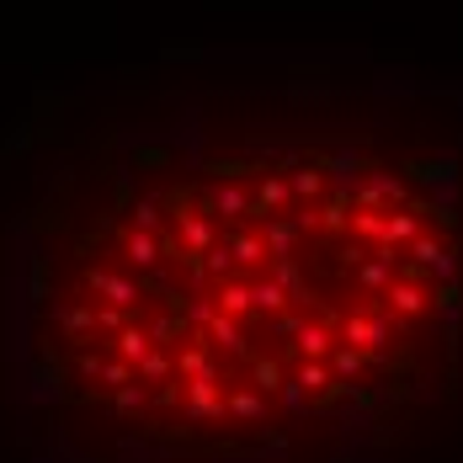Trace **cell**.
I'll use <instances>...</instances> for the list:
<instances>
[{"label":"cell","mask_w":463,"mask_h":463,"mask_svg":"<svg viewBox=\"0 0 463 463\" xmlns=\"http://www.w3.org/2000/svg\"><path fill=\"white\" fill-rule=\"evenodd\" d=\"M134 230H160V203H155V197H144L139 208H134Z\"/></svg>","instance_id":"35"},{"label":"cell","mask_w":463,"mask_h":463,"mask_svg":"<svg viewBox=\"0 0 463 463\" xmlns=\"http://www.w3.org/2000/svg\"><path fill=\"white\" fill-rule=\"evenodd\" d=\"M278 400H282V405H288V411H293V416H298V411L309 405V394H304V389H298L293 378H282V383H278Z\"/></svg>","instance_id":"36"},{"label":"cell","mask_w":463,"mask_h":463,"mask_svg":"<svg viewBox=\"0 0 463 463\" xmlns=\"http://www.w3.org/2000/svg\"><path fill=\"white\" fill-rule=\"evenodd\" d=\"M298 330V315H278V335H293Z\"/></svg>","instance_id":"39"},{"label":"cell","mask_w":463,"mask_h":463,"mask_svg":"<svg viewBox=\"0 0 463 463\" xmlns=\"http://www.w3.org/2000/svg\"><path fill=\"white\" fill-rule=\"evenodd\" d=\"M383 309H389L394 320H416V315L431 309V293H426L420 282H411V278H394L389 288H383Z\"/></svg>","instance_id":"5"},{"label":"cell","mask_w":463,"mask_h":463,"mask_svg":"<svg viewBox=\"0 0 463 463\" xmlns=\"http://www.w3.org/2000/svg\"><path fill=\"white\" fill-rule=\"evenodd\" d=\"M224 416H234V420H261V416H267V394L240 389V394H230V400H224Z\"/></svg>","instance_id":"25"},{"label":"cell","mask_w":463,"mask_h":463,"mask_svg":"<svg viewBox=\"0 0 463 463\" xmlns=\"http://www.w3.org/2000/svg\"><path fill=\"white\" fill-rule=\"evenodd\" d=\"M75 368H80V378H96V373H101V357H96V352H80Z\"/></svg>","instance_id":"38"},{"label":"cell","mask_w":463,"mask_h":463,"mask_svg":"<svg viewBox=\"0 0 463 463\" xmlns=\"http://www.w3.org/2000/svg\"><path fill=\"white\" fill-rule=\"evenodd\" d=\"M325 368H330L335 383H357V373L368 368V357H363L357 346H346V341H341V346H330V352H325Z\"/></svg>","instance_id":"16"},{"label":"cell","mask_w":463,"mask_h":463,"mask_svg":"<svg viewBox=\"0 0 463 463\" xmlns=\"http://www.w3.org/2000/svg\"><path fill=\"white\" fill-rule=\"evenodd\" d=\"M149 352H155V341H149V330H144V325H123V330H118V357H123V363H139V357H149Z\"/></svg>","instance_id":"22"},{"label":"cell","mask_w":463,"mask_h":463,"mask_svg":"<svg viewBox=\"0 0 463 463\" xmlns=\"http://www.w3.org/2000/svg\"><path fill=\"white\" fill-rule=\"evenodd\" d=\"M213 304H219V315H234V320H245V315H250V282L224 278L219 288H213Z\"/></svg>","instance_id":"19"},{"label":"cell","mask_w":463,"mask_h":463,"mask_svg":"<svg viewBox=\"0 0 463 463\" xmlns=\"http://www.w3.org/2000/svg\"><path fill=\"white\" fill-rule=\"evenodd\" d=\"M394 330H400V320L389 309H368V315H346L341 320V341L357 346L363 357H383V346L394 341Z\"/></svg>","instance_id":"1"},{"label":"cell","mask_w":463,"mask_h":463,"mask_svg":"<svg viewBox=\"0 0 463 463\" xmlns=\"http://www.w3.org/2000/svg\"><path fill=\"white\" fill-rule=\"evenodd\" d=\"M330 325L325 320H298V330H293V346H298V357H309V363H325V352H330Z\"/></svg>","instance_id":"14"},{"label":"cell","mask_w":463,"mask_h":463,"mask_svg":"<svg viewBox=\"0 0 463 463\" xmlns=\"http://www.w3.org/2000/svg\"><path fill=\"white\" fill-rule=\"evenodd\" d=\"M64 330H70V335H86V330H96V309H86V304L64 309Z\"/></svg>","instance_id":"33"},{"label":"cell","mask_w":463,"mask_h":463,"mask_svg":"<svg viewBox=\"0 0 463 463\" xmlns=\"http://www.w3.org/2000/svg\"><path fill=\"white\" fill-rule=\"evenodd\" d=\"M144 330H149V341H155V346H176V341L186 335V320H182V309H171V315H155Z\"/></svg>","instance_id":"26"},{"label":"cell","mask_w":463,"mask_h":463,"mask_svg":"<svg viewBox=\"0 0 463 463\" xmlns=\"http://www.w3.org/2000/svg\"><path fill=\"white\" fill-rule=\"evenodd\" d=\"M101 383H112V389H123V383H134V363H123V357H112V363H101L96 373Z\"/></svg>","instance_id":"31"},{"label":"cell","mask_w":463,"mask_h":463,"mask_svg":"<svg viewBox=\"0 0 463 463\" xmlns=\"http://www.w3.org/2000/svg\"><path fill=\"white\" fill-rule=\"evenodd\" d=\"M182 411H186V420H224V383H219V373L186 378Z\"/></svg>","instance_id":"4"},{"label":"cell","mask_w":463,"mask_h":463,"mask_svg":"<svg viewBox=\"0 0 463 463\" xmlns=\"http://www.w3.org/2000/svg\"><path fill=\"white\" fill-rule=\"evenodd\" d=\"M144 405H149V389H144L139 378L118 389V411H144Z\"/></svg>","instance_id":"34"},{"label":"cell","mask_w":463,"mask_h":463,"mask_svg":"<svg viewBox=\"0 0 463 463\" xmlns=\"http://www.w3.org/2000/svg\"><path fill=\"white\" fill-rule=\"evenodd\" d=\"M171 373H176V368H171V352H165V346H155L149 357L134 363V378H139V383H165Z\"/></svg>","instance_id":"27"},{"label":"cell","mask_w":463,"mask_h":463,"mask_svg":"<svg viewBox=\"0 0 463 463\" xmlns=\"http://www.w3.org/2000/svg\"><path fill=\"white\" fill-rule=\"evenodd\" d=\"M86 288L101 293L112 309H134V304H139V282L123 278V272H86Z\"/></svg>","instance_id":"9"},{"label":"cell","mask_w":463,"mask_h":463,"mask_svg":"<svg viewBox=\"0 0 463 463\" xmlns=\"http://www.w3.org/2000/svg\"><path fill=\"white\" fill-rule=\"evenodd\" d=\"M363 171H368V160H363L357 149H335V155L325 160V176H330L335 186H346V192H352V182H357Z\"/></svg>","instance_id":"20"},{"label":"cell","mask_w":463,"mask_h":463,"mask_svg":"<svg viewBox=\"0 0 463 463\" xmlns=\"http://www.w3.org/2000/svg\"><path fill=\"white\" fill-rule=\"evenodd\" d=\"M171 368H176V378H203V373H219V368H213V346L203 341V330L192 335V346H176V352H171Z\"/></svg>","instance_id":"10"},{"label":"cell","mask_w":463,"mask_h":463,"mask_svg":"<svg viewBox=\"0 0 463 463\" xmlns=\"http://www.w3.org/2000/svg\"><path fill=\"white\" fill-rule=\"evenodd\" d=\"M208 213H224V219H250V192L234 182H219L208 192Z\"/></svg>","instance_id":"15"},{"label":"cell","mask_w":463,"mask_h":463,"mask_svg":"<svg viewBox=\"0 0 463 463\" xmlns=\"http://www.w3.org/2000/svg\"><path fill=\"white\" fill-rule=\"evenodd\" d=\"M250 378H256V383H250L256 394H278V383H282V368L272 363V357H250Z\"/></svg>","instance_id":"28"},{"label":"cell","mask_w":463,"mask_h":463,"mask_svg":"<svg viewBox=\"0 0 463 463\" xmlns=\"http://www.w3.org/2000/svg\"><path fill=\"white\" fill-rule=\"evenodd\" d=\"M411 171H416L420 182H453V171H458V165L442 155V160H426V165H411Z\"/></svg>","instance_id":"32"},{"label":"cell","mask_w":463,"mask_h":463,"mask_svg":"<svg viewBox=\"0 0 463 463\" xmlns=\"http://www.w3.org/2000/svg\"><path fill=\"white\" fill-rule=\"evenodd\" d=\"M394 256H400V250H389V245L368 250V261H357V282H363L368 293H383V288L394 282Z\"/></svg>","instance_id":"12"},{"label":"cell","mask_w":463,"mask_h":463,"mask_svg":"<svg viewBox=\"0 0 463 463\" xmlns=\"http://www.w3.org/2000/svg\"><path fill=\"white\" fill-rule=\"evenodd\" d=\"M293 383H298L304 394H320V389H330L335 378H330V368H325V363H309V357H304V368L293 373Z\"/></svg>","instance_id":"29"},{"label":"cell","mask_w":463,"mask_h":463,"mask_svg":"<svg viewBox=\"0 0 463 463\" xmlns=\"http://www.w3.org/2000/svg\"><path fill=\"white\" fill-rule=\"evenodd\" d=\"M405 256H411V267H416V272H431L437 282H453V278H458V256H453L437 234H426V230L405 245Z\"/></svg>","instance_id":"3"},{"label":"cell","mask_w":463,"mask_h":463,"mask_svg":"<svg viewBox=\"0 0 463 463\" xmlns=\"http://www.w3.org/2000/svg\"><path fill=\"white\" fill-rule=\"evenodd\" d=\"M123 325H128V309H112V304L96 309V330H123Z\"/></svg>","instance_id":"37"},{"label":"cell","mask_w":463,"mask_h":463,"mask_svg":"<svg viewBox=\"0 0 463 463\" xmlns=\"http://www.w3.org/2000/svg\"><path fill=\"white\" fill-rule=\"evenodd\" d=\"M288 192H293L298 203H309V208H315V203H320V192H325V171H315V165H293V171H288Z\"/></svg>","instance_id":"21"},{"label":"cell","mask_w":463,"mask_h":463,"mask_svg":"<svg viewBox=\"0 0 463 463\" xmlns=\"http://www.w3.org/2000/svg\"><path fill=\"white\" fill-rule=\"evenodd\" d=\"M352 203H357V208H400V203H405V182H400L394 171H368V182L357 186Z\"/></svg>","instance_id":"7"},{"label":"cell","mask_w":463,"mask_h":463,"mask_svg":"<svg viewBox=\"0 0 463 463\" xmlns=\"http://www.w3.org/2000/svg\"><path fill=\"white\" fill-rule=\"evenodd\" d=\"M123 261L139 267V272H155V267L165 261V250H160V240H155L149 230H134L128 240H123Z\"/></svg>","instance_id":"13"},{"label":"cell","mask_w":463,"mask_h":463,"mask_svg":"<svg viewBox=\"0 0 463 463\" xmlns=\"http://www.w3.org/2000/svg\"><path fill=\"white\" fill-rule=\"evenodd\" d=\"M250 309H256V315H282V309H288V293H282L272 278L250 282Z\"/></svg>","instance_id":"24"},{"label":"cell","mask_w":463,"mask_h":463,"mask_svg":"<svg viewBox=\"0 0 463 463\" xmlns=\"http://www.w3.org/2000/svg\"><path fill=\"white\" fill-rule=\"evenodd\" d=\"M171 213H176V234H182V256H203V250L219 240V224L208 219V208L197 213V208L186 203V192L171 197Z\"/></svg>","instance_id":"2"},{"label":"cell","mask_w":463,"mask_h":463,"mask_svg":"<svg viewBox=\"0 0 463 463\" xmlns=\"http://www.w3.org/2000/svg\"><path fill=\"white\" fill-rule=\"evenodd\" d=\"M315 224H320L325 234H346V224H352V192H346V186H335V197H330L325 208H315Z\"/></svg>","instance_id":"17"},{"label":"cell","mask_w":463,"mask_h":463,"mask_svg":"<svg viewBox=\"0 0 463 463\" xmlns=\"http://www.w3.org/2000/svg\"><path fill=\"white\" fill-rule=\"evenodd\" d=\"M261 245H267V256H293V245H298V230H293V219H267V234H261Z\"/></svg>","instance_id":"23"},{"label":"cell","mask_w":463,"mask_h":463,"mask_svg":"<svg viewBox=\"0 0 463 463\" xmlns=\"http://www.w3.org/2000/svg\"><path fill=\"white\" fill-rule=\"evenodd\" d=\"M203 341L213 346V352H230V357H250V341H245V330L234 315H219L213 309V320L203 325Z\"/></svg>","instance_id":"8"},{"label":"cell","mask_w":463,"mask_h":463,"mask_svg":"<svg viewBox=\"0 0 463 463\" xmlns=\"http://www.w3.org/2000/svg\"><path fill=\"white\" fill-rule=\"evenodd\" d=\"M416 234H420V208H411V203H400V208H383L378 245H389V250H405Z\"/></svg>","instance_id":"6"},{"label":"cell","mask_w":463,"mask_h":463,"mask_svg":"<svg viewBox=\"0 0 463 463\" xmlns=\"http://www.w3.org/2000/svg\"><path fill=\"white\" fill-rule=\"evenodd\" d=\"M213 309H219V304H213V293H197V298L186 304V315H182V320L192 325V330H203V325L213 320Z\"/></svg>","instance_id":"30"},{"label":"cell","mask_w":463,"mask_h":463,"mask_svg":"<svg viewBox=\"0 0 463 463\" xmlns=\"http://www.w3.org/2000/svg\"><path fill=\"white\" fill-rule=\"evenodd\" d=\"M288 203H293V192H288V176H267V182L250 192V219H278Z\"/></svg>","instance_id":"11"},{"label":"cell","mask_w":463,"mask_h":463,"mask_svg":"<svg viewBox=\"0 0 463 463\" xmlns=\"http://www.w3.org/2000/svg\"><path fill=\"white\" fill-rule=\"evenodd\" d=\"M224 250H230L234 267H267V245H261V234L256 230H240L224 240Z\"/></svg>","instance_id":"18"}]
</instances>
